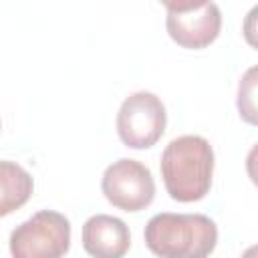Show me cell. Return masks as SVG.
I'll list each match as a JSON object with an SVG mask.
<instances>
[{"mask_svg":"<svg viewBox=\"0 0 258 258\" xmlns=\"http://www.w3.org/2000/svg\"><path fill=\"white\" fill-rule=\"evenodd\" d=\"M161 177L171 200L189 204L208 196L214 175V149L200 135L171 139L159 161Z\"/></svg>","mask_w":258,"mask_h":258,"instance_id":"cell-1","label":"cell"},{"mask_svg":"<svg viewBox=\"0 0 258 258\" xmlns=\"http://www.w3.org/2000/svg\"><path fill=\"white\" fill-rule=\"evenodd\" d=\"M145 246L161 258H204L218 244V226L204 214L161 212L149 218Z\"/></svg>","mask_w":258,"mask_h":258,"instance_id":"cell-2","label":"cell"},{"mask_svg":"<svg viewBox=\"0 0 258 258\" xmlns=\"http://www.w3.org/2000/svg\"><path fill=\"white\" fill-rule=\"evenodd\" d=\"M71 248V222L54 210H40L10 234L14 258H58Z\"/></svg>","mask_w":258,"mask_h":258,"instance_id":"cell-3","label":"cell"},{"mask_svg":"<svg viewBox=\"0 0 258 258\" xmlns=\"http://www.w3.org/2000/svg\"><path fill=\"white\" fill-rule=\"evenodd\" d=\"M167 123L165 105L161 99L149 91H137L129 95L117 113V133L119 139L131 149L153 147Z\"/></svg>","mask_w":258,"mask_h":258,"instance_id":"cell-4","label":"cell"},{"mask_svg":"<svg viewBox=\"0 0 258 258\" xmlns=\"http://www.w3.org/2000/svg\"><path fill=\"white\" fill-rule=\"evenodd\" d=\"M101 189L107 202L123 212H141L155 198V181L149 167L129 157H121L105 169Z\"/></svg>","mask_w":258,"mask_h":258,"instance_id":"cell-5","label":"cell"},{"mask_svg":"<svg viewBox=\"0 0 258 258\" xmlns=\"http://www.w3.org/2000/svg\"><path fill=\"white\" fill-rule=\"evenodd\" d=\"M167 34L183 48H206L212 44L222 28V12L218 4L208 0L204 6L189 12H167Z\"/></svg>","mask_w":258,"mask_h":258,"instance_id":"cell-6","label":"cell"},{"mask_svg":"<svg viewBox=\"0 0 258 258\" xmlns=\"http://www.w3.org/2000/svg\"><path fill=\"white\" fill-rule=\"evenodd\" d=\"M83 248L95 258H121L131 246V234L123 220L95 214L83 226Z\"/></svg>","mask_w":258,"mask_h":258,"instance_id":"cell-7","label":"cell"},{"mask_svg":"<svg viewBox=\"0 0 258 258\" xmlns=\"http://www.w3.org/2000/svg\"><path fill=\"white\" fill-rule=\"evenodd\" d=\"M34 189L32 175L16 161H0V218L22 208Z\"/></svg>","mask_w":258,"mask_h":258,"instance_id":"cell-8","label":"cell"},{"mask_svg":"<svg viewBox=\"0 0 258 258\" xmlns=\"http://www.w3.org/2000/svg\"><path fill=\"white\" fill-rule=\"evenodd\" d=\"M254 73L256 69H248V73L244 75V79L240 81V89H238V109H240V117H244L248 123H256V107H254Z\"/></svg>","mask_w":258,"mask_h":258,"instance_id":"cell-9","label":"cell"},{"mask_svg":"<svg viewBox=\"0 0 258 258\" xmlns=\"http://www.w3.org/2000/svg\"><path fill=\"white\" fill-rule=\"evenodd\" d=\"M208 0H161V4L167 8V12H189L200 6H204Z\"/></svg>","mask_w":258,"mask_h":258,"instance_id":"cell-10","label":"cell"}]
</instances>
